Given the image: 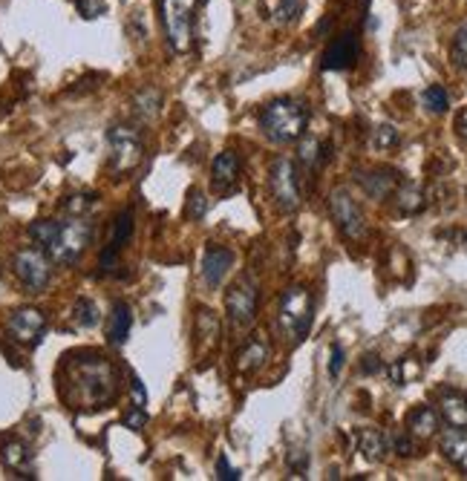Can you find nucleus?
Here are the masks:
<instances>
[{
	"label": "nucleus",
	"mask_w": 467,
	"mask_h": 481,
	"mask_svg": "<svg viewBox=\"0 0 467 481\" xmlns=\"http://www.w3.org/2000/svg\"><path fill=\"white\" fill-rule=\"evenodd\" d=\"M438 447H441L445 459H447L453 467H459L462 473H467V433H464V430H456V426H450V430L441 433Z\"/></svg>",
	"instance_id": "nucleus-16"
},
{
	"label": "nucleus",
	"mask_w": 467,
	"mask_h": 481,
	"mask_svg": "<svg viewBox=\"0 0 467 481\" xmlns=\"http://www.w3.org/2000/svg\"><path fill=\"white\" fill-rule=\"evenodd\" d=\"M395 452H398V456H412V441L404 438V435H398L395 438Z\"/></svg>",
	"instance_id": "nucleus-39"
},
{
	"label": "nucleus",
	"mask_w": 467,
	"mask_h": 481,
	"mask_svg": "<svg viewBox=\"0 0 467 481\" xmlns=\"http://www.w3.org/2000/svg\"><path fill=\"white\" fill-rule=\"evenodd\" d=\"M0 459H4L6 470L21 473V478H32V456L21 441H6L4 450H0Z\"/></svg>",
	"instance_id": "nucleus-20"
},
{
	"label": "nucleus",
	"mask_w": 467,
	"mask_h": 481,
	"mask_svg": "<svg viewBox=\"0 0 467 481\" xmlns=\"http://www.w3.org/2000/svg\"><path fill=\"white\" fill-rule=\"evenodd\" d=\"M450 58H453V63H456L459 70L467 72V26H462V30L456 32V38H453Z\"/></svg>",
	"instance_id": "nucleus-30"
},
{
	"label": "nucleus",
	"mask_w": 467,
	"mask_h": 481,
	"mask_svg": "<svg viewBox=\"0 0 467 481\" xmlns=\"http://www.w3.org/2000/svg\"><path fill=\"white\" fill-rule=\"evenodd\" d=\"M93 205H96V197H93V193H78V197H70V202L64 205V207H67V211H70L72 216H84Z\"/></svg>",
	"instance_id": "nucleus-31"
},
{
	"label": "nucleus",
	"mask_w": 467,
	"mask_h": 481,
	"mask_svg": "<svg viewBox=\"0 0 467 481\" xmlns=\"http://www.w3.org/2000/svg\"><path fill=\"white\" fill-rule=\"evenodd\" d=\"M72 323L78 329H93L98 323V306L89 297H78L72 306Z\"/></svg>",
	"instance_id": "nucleus-25"
},
{
	"label": "nucleus",
	"mask_w": 467,
	"mask_h": 481,
	"mask_svg": "<svg viewBox=\"0 0 467 481\" xmlns=\"http://www.w3.org/2000/svg\"><path fill=\"white\" fill-rule=\"evenodd\" d=\"M145 421H148V412H145V407H130V412L124 415V424L130 426V430H141V426H145Z\"/></svg>",
	"instance_id": "nucleus-35"
},
{
	"label": "nucleus",
	"mask_w": 467,
	"mask_h": 481,
	"mask_svg": "<svg viewBox=\"0 0 467 481\" xmlns=\"http://www.w3.org/2000/svg\"><path fill=\"white\" fill-rule=\"evenodd\" d=\"M257 306H259V289L251 277H240L225 291V315H228V323L237 332H245V329L254 326Z\"/></svg>",
	"instance_id": "nucleus-7"
},
{
	"label": "nucleus",
	"mask_w": 467,
	"mask_h": 481,
	"mask_svg": "<svg viewBox=\"0 0 467 481\" xmlns=\"http://www.w3.org/2000/svg\"><path fill=\"white\" fill-rule=\"evenodd\" d=\"M398 145V130L389 127V124H381L378 130H375V148L378 150H389Z\"/></svg>",
	"instance_id": "nucleus-32"
},
{
	"label": "nucleus",
	"mask_w": 467,
	"mask_h": 481,
	"mask_svg": "<svg viewBox=\"0 0 467 481\" xmlns=\"http://www.w3.org/2000/svg\"><path fill=\"white\" fill-rule=\"evenodd\" d=\"M421 98H424V107L430 110V113H447V110H450V96H447V89H445V87H438V84L427 87Z\"/></svg>",
	"instance_id": "nucleus-27"
},
{
	"label": "nucleus",
	"mask_w": 467,
	"mask_h": 481,
	"mask_svg": "<svg viewBox=\"0 0 467 481\" xmlns=\"http://www.w3.org/2000/svg\"><path fill=\"white\" fill-rule=\"evenodd\" d=\"M193 9H197V0H159L165 38L171 49L182 55L193 49Z\"/></svg>",
	"instance_id": "nucleus-6"
},
{
	"label": "nucleus",
	"mask_w": 467,
	"mask_h": 481,
	"mask_svg": "<svg viewBox=\"0 0 467 481\" xmlns=\"http://www.w3.org/2000/svg\"><path fill=\"white\" fill-rule=\"evenodd\" d=\"M240 179V156L234 150H223L214 159L211 165V181H214V190L219 193H228Z\"/></svg>",
	"instance_id": "nucleus-15"
},
{
	"label": "nucleus",
	"mask_w": 467,
	"mask_h": 481,
	"mask_svg": "<svg viewBox=\"0 0 467 481\" xmlns=\"http://www.w3.org/2000/svg\"><path fill=\"white\" fill-rule=\"evenodd\" d=\"M329 211L337 231L344 233L346 240H363L367 237V219H363V211L358 207V202L349 197L346 190H335L329 197Z\"/></svg>",
	"instance_id": "nucleus-10"
},
{
	"label": "nucleus",
	"mask_w": 467,
	"mask_h": 481,
	"mask_svg": "<svg viewBox=\"0 0 467 481\" xmlns=\"http://www.w3.org/2000/svg\"><path fill=\"white\" fill-rule=\"evenodd\" d=\"M130 237H133V211H130V207H124V211H122L119 216H115V223H113V237H110L107 249H104V254H101V268H104V271L113 268L115 257L122 254L124 242H130Z\"/></svg>",
	"instance_id": "nucleus-14"
},
{
	"label": "nucleus",
	"mask_w": 467,
	"mask_h": 481,
	"mask_svg": "<svg viewBox=\"0 0 467 481\" xmlns=\"http://www.w3.org/2000/svg\"><path fill=\"white\" fill-rule=\"evenodd\" d=\"M217 473H219V478H225V481H237L240 478V470H234L225 456L217 461Z\"/></svg>",
	"instance_id": "nucleus-37"
},
{
	"label": "nucleus",
	"mask_w": 467,
	"mask_h": 481,
	"mask_svg": "<svg viewBox=\"0 0 467 481\" xmlns=\"http://www.w3.org/2000/svg\"><path fill=\"white\" fill-rule=\"evenodd\" d=\"M438 412L450 426H456V430H467V401L459 392H453V389H441Z\"/></svg>",
	"instance_id": "nucleus-17"
},
{
	"label": "nucleus",
	"mask_w": 467,
	"mask_h": 481,
	"mask_svg": "<svg viewBox=\"0 0 467 481\" xmlns=\"http://www.w3.org/2000/svg\"><path fill=\"white\" fill-rule=\"evenodd\" d=\"M58 389L72 409H104L119 395V372L98 352H72L58 369Z\"/></svg>",
	"instance_id": "nucleus-1"
},
{
	"label": "nucleus",
	"mask_w": 467,
	"mask_h": 481,
	"mask_svg": "<svg viewBox=\"0 0 467 481\" xmlns=\"http://www.w3.org/2000/svg\"><path fill=\"white\" fill-rule=\"evenodd\" d=\"M205 211H208V202L202 197V190H191L188 193V216L191 219H202Z\"/></svg>",
	"instance_id": "nucleus-34"
},
{
	"label": "nucleus",
	"mask_w": 467,
	"mask_h": 481,
	"mask_svg": "<svg viewBox=\"0 0 467 481\" xmlns=\"http://www.w3.org/2000/svg\"><path fill=\"white\" fill-rule=\"evenodd\" d=\"M259 127L271 141L289 145V141H297L306 133L309 107L297 98H275L259 110Z\"/></svg>",
	"instance_id": "nucleus-3"
},
{
	"label": "nucleus",
	"mask_w": 467,
	"mask_h": 481,
	"mask_svg": "<svg viewBox=\"0 0 467 481\" xmlns=\"http://www.w3.org/2000/svg\"><path fill=\"white\" fill-rule=\"evenodd\" d=\"M323 150H327V148H323L318 139H306L303 148H301V162L311 171V167H318L323 159H327V153H323Z\"/></svg>",
	"instance_id": "nucleus-29"
},
{
	"label": "nucleus",
	"mask_w": 467,
	"mask_h": 481,
	"mask_svg": "<svg viewBox=\"0 0 467 481\" xmlns=\"http://www.w3.org/2000/svg\"><path fill=\"white\" fill-rule=\"evenodd\" d=\"M407 426H410V435L419 438V441H427L438 433V412L433 407H415L407 418Z\"/></svg>",
	"instance_id": "nucleus-21"
},
{
	"label": "nucleus",
	"mask_w": 467,
	"mask_h": 481,
	"mask_svg": "<svg viewBox=\"0 0 467 481\" xmlns=\"http://www.w3.org/2000/svg\"><path fill=\"white\" fill-rule=\"evenodd\" d=\"M464 401H467V395H464Z\"/></svg>",
	"instance_id": "nucleus-42"
},
{
	"label": "nucleus",
	"mask_w": 467,
	"mask_h": 481,
	"mask_svg": "<svg viewBox=\"0 0 467 481\" xmlns=\"http://www.w3.org/2000/svg\"><path fill=\"white\" fill-rule=\"evenodd\" d=\"M341 369H344V349L337 346V343H332V360H329V375H332V378H337V375H341Z\"/></svg>",
	"instance_id": "nucleus-36"
},
{
	"label": "nucleus",
	"mask_w": 467,
	"mask_h": 481,
	"mask_svg": "<svg viewBox=\"0 0 467 481\" xmlns=\"http://www.w3.org/2000/svg\"><path fill=\"white\" fill-rule=\"evenodd\" d=\"M268 181H271V193H275L277 205L285 214H292L301 207V181H297V167L292 159H283V156L275 159Z\"/></svg>",
	"instance_id": "nucleus-9"
},
{
	"label": "nucleus",
	"mask_w": 467,
	"mask_h": 481,
	"mask_svg": "<svg viewBox=\"0 0 467 481\" xmlns=\"http://www.w3.org/2000/svg\"><path fill=\"white\" fill-rule=\"evenodd\" d=\"M361 55V44L355 32H346L335 38L329 49L323 52V70H349Z\"/></svg>",
	"instance_id": "nucleus-13"
},
{
	"label": "nucleus",
	"mask_w": 467,
	"mask_h": 481,
	"mask_svg": "<svg viewBox=\"0 0 467 481\" xmlns=\"http://www.w3.org/2000/svg\"><path fill=\"white\" fill-rule=\"evenodd\" d=\"M381 369V363H378V355H367V358H363V372H378Z\"/></svg>",
	"instance_id": "nucleus-41"
},
{
	"label": "nucleus",
	"mask_w": 467,
	"mask_h": 481,
	"mask_svg": "<svg viewBox=\"0 0 467 481\" xmlns=\"http://www.w3.org/2000/svg\"><path fill=\"white\" fill-rule=\"evenodd\" d=\"M419 372H421L419 363H415L412 358H404V360H398L395 367H389V378H393L398 386H404L407 381L419 378Z\"/></svg>",
	"instance_id": "nucleus-28"
},
{
	"label": "nucleus",
	"mask_w": 467,
	"mask_h": 481,
	"mask_svg": "<svg viewBox=\"0 0 467 481\" xmlns=\"http://www.w3.org/2000/svg\"><path fill=\"white\" fill-rule=\"evenodd\" d=\"M30 237L49 254L52 263L75 266L93 242V223L84 216L67 219H38L30 225Z\"/></svg>",
	"instance_id": "nucleus-2"
},
{
	"label": "nucleus",
	"mask_w": 467,
	"mask_h": 481,
	"mask_svg": "<svg viewBox=\"0 0 467 481\" xmlns=\"http://www.w3.org/2000/svg\"><path fill=\"white\" fill-rule=\"evenodd\" d=\"M130 329H133V311H130L127 303H113V311L107 317V341L113 346H124L127 337H130Z\"/></svg>",
	"instance_id": "nucleus-18"
},
{
	"label": "nucleus",
	"mask_w": 467,
	"mask_h": 481,
	"mask_svg": "<svg viewBox=\"0 0 467 481\" xmlns=\"http://www.w3.org/2000/svg\"><path fill=\"white\" fill-rule=\"evenodd\" d=\"M301 12H303V4H301V0H280V6H277L275 15H277L280 23H292L297 15H301Z\"/></svg>",
	"instance_id": "nucleus-33"
},
{
	"label": "nucleus",
	"mask_w": 467,
	"mask_h": 481,
	"mask_svg": "<svg viewBox=\"0 0 467 481\" xmlns=\"http://www.w3.org/2000/svg\"><path fill=\"white\" fill-rule=\"evenodd\" d=\"M393 197H395L398 211H401V214H407V216L424 211V205H427L421 188H419V185H412V181H398V188H395Z\"/></svg>",
	"instance_id": "nucleus-23"
},
{
	"label": "nucleus",
	"mask_w": 467,
	"mask_h": 481,
	"mask_svg": "<svg viewBox=\"0 0 467 481\" xmlns=\"http://www.w3.org/2000/svg\"><path fill=\"white\" fill-rule=\"evenodd\" d=\"M268 360V341L263 334H251L249 337V343H245V349L237 355V369L242 375H251L257 372L263 363Z\"/></svg>",
	"instance_id": "nucleus-19"
},
{
	"label": "nucleus",
	"mask_w": 467,
	"mask_h": 481,
	"mask_svg": "<svg viewBox=\"0 0 467 481\" xmlns=\"http://www.w3.org/2000/svg\"><path fill=\"white\" fill-rule=\"evenodd\" d=\"M141 156H145V141L141 133L130 124H115L107 130V167L115 176H127L136 171Z\"/></svg>",
	"instance_id": "nucleus-5"
},
{
	"label": "nucleus",
	"mask_w": 467,
	"mask_h": 481,
	"mask_svg": "<svg viewBox=\"0 0 467 481\" xmlns=\"http://www.w3.org/2000/svg\"><path fill=\"white\" fill-rule=\"evenodd\" d=\"M456 133L462 141H467V107L456 115Z\"/></svg>",
	"instance_id": "nucleus-40"
},
{
	"label": "nucleus",
	"mask_w": 467,
	"mask_h": 481,
	"mask_svg": "<svg viewBox=\"0 0 467 481\" xmlns=\"http://www.w3.org/2000/svg\"><path fill=\"white\" fill-rule=\"evenodd\" d=\"M358 450L367 461H381L386 452V441L378 430H361L358 433Z\"/></svg>",
	"instance_id": "nucleus-24"
},
{
	"label": "nucleus",
	"mask_w": 467,
	"mask_h": 481,
	"mask_svg": "<svg viewBox=\"0 0 467 481\" xmlns=\"http://www.w3.org/2000/svg\"><path fill=\"white\" fill-rule=\"evenodd\" d=\"M6 332L12 341L21 346H38L47 332V315L41 308H32V306L15 308L6 320Z\"/></svg>",
	"instance_id": "nucleus-11"
},
{
	"label": "nucleus",
	"mask_w": 467,
	"mask_h": 481,
	"mask_svg": "<svg viewBox=\"0 0 467 481\" xmlns=\"http://www.w3.org/2000/svg\"><path fill=\"white\" fill-rule=\"evenodd\" d=\"M358 179H361L363 190H367L372 199H386L389 193H395V188H398L395 171H372V173H363Z\"/></svg>",
	"instance_id": "nucleus-22"
},
{
	"label": "nucleus",
	"mask_w": 467,
	"mask_h": 481,
	"mask_svg": "<svg viewBox=\"0 0 467 481\" xmlns=\"http://www.w3.org/2000/svg\"><path fill=\"white\" fill-rule=\"evenodd\" d=\"M78 9L84 12V18H96V15H101V12H104V6L98 4V0H81Z\"/></svg>",
	"instance_id": "nucleus-38"
},
{
	"label": "nucleus",
	"mask_w": 467,
	"mask_h": 481,
	"mask_svg": "<svg viewBox=\"0 0 467 481\" xmlns=\"http://www.w3.org/2000/svg\"><path fill=\"white\" fill-rule=\"evenodd\" d=\"M231 268H234V251L225 249V245H214V242L208 245L202 254V280L211 285V289L223 285Z\"/></svg>",
	"instance_id": "nucleus-12"
},
{
	"label": "nucleus",
	"mask_w": 467,
	"mask_h": 481,
	"mask_svg": "<svg viewBox=\"0 0 467 481\" xmlns=\"http://www.w3.org/2000/svg\"><path fill=\"white\" fill-rule=\"evenodd\" d=\"M311 315H315V300H311V294L303 285H292V289L283 291L277 323H280V332L289 337V343H301L309 334Z\"/></svg>",
	"instance_id": "nucleus-4"
},
{
	"label": "nucleus",
	"mask_w": 467,
	"mask_h": 481,
	"mask_svg": "<svg viewBox=\"0 0 467 481\" xmlns=\"http://www.w3.org/2000/svg\"><path fill=\"white\" fill-rule=\"evenodd\" d=\"M12 271L32 294L44 291L52 280V259L44 249H21L12 259Z\"/></svg>",
	"instance_id": "nucleus-8"
},
{
	"label": "nucleus",
	"mask_w": 467,
	"mask_h": 481,
	"mask_svg": "<svg viewBox=\"0 0 467 481\" xmlns=\"http://www.w3.org/2000/svg\"><path fill=\"white\" fill-rule=\"evenodd\" d=\"M159 104H162V93H159V89L148 87L133 98V110L139 115H145V119H153V115L159 113Z\"/></svg>",
	"instance_id": "nucleus-26"
}]
</instances>
